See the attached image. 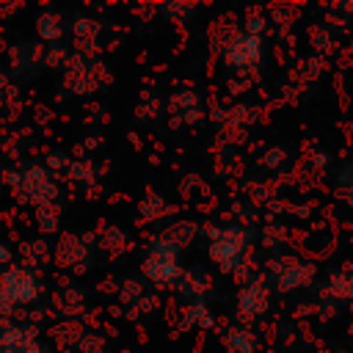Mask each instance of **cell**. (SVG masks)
<instances>
[{"label":"cell","mask_w":353,"mask_h":353,"mask_svg":"<svg viewBox=\"0 0 353 353\" xmlns=\"http://www.w3.org/2000/svg\"><path fill=\"white\" fill-rule=\"evenodd\" d=\"M273 279H276L279 290L295 292L314 281V265L303 262V259H281L279 265H273Z\"/></svg>","instance_id":"277c9868"},{"label":"cell","mask_w":353,"mask_h":353,"mask_svg":"<svg viewBox=\"0 0 353 353\" xmlns=\"http://www.w3.org/2000/svg\"><path fill=\"white\" fill-rule=\"evenodd\" d=\"M179 251L174 243H168L163 234H154L149 240V251L143 256V276L157 287H176L182 279Z\"/></svg>","instance_id":"7a4b0ae2"},{"label":"cell","mask_w":353,"mask_h":353,"mask_svg":"<svg viewBox=\"0 0 353 353\" xmlns=\"http://www.w3.org/2000/svg\"><path fill=\"white\" fill-rule=\"evenodd\" d=\"M141 212H143L146 221H160L163 215L171 212V207H168V201H165L160 193H149V196L141 201Z\"/></svg>","instance_id":"7c38bea8"},{"label":"cell","mask_w":353,"mask_h":353,"mask_svg":"<svg viewBox=\"0 0 353 353\" xmlns=\"http://www.w3.org/2000/svg\"><path fill=\"white\" fill-rule=\"evenodd\" d=\"M328 301H353V265L345 262L336 273H331L328 279V290H325Z\"/></svg>","instance_id":"ba28073f"},{"label":"cell","mask_w":353,"mask_h":353,"mask_svg":"<svg viewBox=\"0 0 353 353\" xmlns=\"http://www.w3.org/2000/svg\"><path fill=\"white\" fill-rule=\"evenodd\" d=\"M270 306V290L265 281H251L243 284L237 292V317L240 320H256L268 312Z\"/></svg>","instance_id":"5b68a950"},{"label":"cell","mask_w":353,"mask_h":353,"mask_svg":"<svg viewBox=\"0 0 353 353\" xmlns=\"http://www.w3.org/2000/svg\"><path fill=\"white\" fill-rule=\"evenodd\" d=\"M207 287L210 284L199 270H182V279H179V284L174 290L179 292L182 301L196 303V301H207Z\"/></svg>","instance_id":"9c48e42d"},{"label":"cell","mask_w":353,"mask_h":353,"mask_svg":"<svg viewBox=\"0 0 353 353\" xmlns=\"http://www.w3.org/2000/svg\"><path fill=\"white\" fill-rule=\"evenodd\" d=\"M171 113H174V124H182V121H193L199 113H201V99L196 91H176L171 97Z\"/></svg>","instance_id":"52a82bcc"},{"label":"cell","mask_w":353,"mask_h":353,"mask_svg":"<svg viewBox=\"0 0 353 353\" xmlns=\"http://www.w3.org/2000/svg\"><path fill=\"white\" fill-rule=\"evenodd\" d=\"M212 325V314H210V306L207 301H196V303H188L185 314H182V328L193 331V328H210Z\"/></svg>","instance_id":"30bf717a"},{"label":"cell","mask_w":353,"mask_h":353,"mask_svg":"<svg viewBox=\"0 0 353 353\" xmlns=\"http://www.w3.org/2000/svg\"><path fill=\"white\" fill-rule=\"evenodd\" d=\"M265 28H268V19H265V17H259V14H251V17L245 19V25H243V30H245V33H251V36H262V33H265Z\"/></svg>","instance_id":"9a60e30c"},{"label":"cell","mask_w":353,"mask_h":353,"mask_svg":"<svg viewBox=\"0 0 353 353\" xmlns=\"http://www.w3.org/2000/svg\"><path fill=\"white\" fill-rule=\"evenodd\" d=\"M284 163H287V149H284V146H270V149L262 154V160H259V165L268 168V171H279Z\"/></svg>","instance_id":"4fadbf2b"},{"label":"cell","mask_w":353,"mask_h":353,"mask_svg":"<svg viewBox=\"0 0 353 353\" xmlns=\"http://www.w3.org/2000/svg\"><path fill=\"white\" fill-rule=\"evenodd\" d=\"M262 55H265V39H262V36H251V33H245V30H237V33L232 36V41L226 44V50H223L226 63H229L232 69H240V72L259 66Z\"/></svg>","instance_id":"3957f363"},{"label":"cell","mask_w":353,"mask_h":353,"mask_svg":"<svg viewBox=\"0 0 353 353\" xmlns=\"http://www.w3.org/2000/svg\"><path fill=\"white\" fill-rule=\"evenodd\" d=\"M254 232L248 226L240 223H229V226H212L210 229V259L218 270L223 273H234L243 268L245 254L251 248Z\"/></svg>","instance_id":"6da1fadb"},{"label":"cell","mask_w":353,"mask_h":353,"mask_svg":"<svg viewBox=\"0 0 353 353\" xmlns=\"http://www.w3.org/2000/svg\"><path fill=\"white\" fill-rule=\"evenodd\" d=\"M163 11H165L171 19L182 22V19H188V17L196 11V6H193V3H168V6H163Z\"/></svg>","instance_id":"5bb4252c"},{"label":"cell","mask_w":353,"mask_h":353,"mask_svg":"<svg viewBox=\"0 0 353 353\" xmlns=\"http://www.w3.org/2000/svg\"><path fill=\"white\" fill-rule=\"evenodd\" d=\"M347 204H350V207H353V182H350V185H347Z\"/></svg>","instance_id":"2e32d148"},{"label":"cell","mask_w":353,"mask_h":353,"mask_svg":"<svg viewBox=\"0 0 353 353\" xmlns=\"http://www.w3.org/2000/svg\"><path fill=\"white\" fill-rule=\"evenodd\" d=\"M226 353H259V339L248 325H232L223 334Z\"/></svg>","instance_id":"8992f818"},{"label":"cell","mask_w":353,"mask_h":353,"mask_svg":"<svg viewBox=\"0 0 353 353\" xmlns=\"http://www.w3.org/2000/svg\"><path fill=\"white\" fill-rule=\"evenodd\" d=\"M196 232H199V226L193 223V221H176L174 226H168L165 232H160L168 243H174L176 248H185L193 237H196Z\"/></svg>","instance_id":"8fae6325"}]
</instances>
